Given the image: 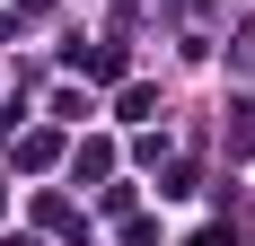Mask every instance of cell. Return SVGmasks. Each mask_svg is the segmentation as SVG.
I'll use <instances>...</instances> for the list:
<instances>
[{"label":"cell","mask_w":255,"mask_h":246,"mask_svg":"<svg viewBox=\"0 0 255 246\" xmlns=\"http://www.w3.org/2000/svg\"><path fill=\"white\" fill-rule=\"evenodd\" d=\"M0 246H35V238H0Z\"/></svg>","instance_id":"obj_1"}]
</instances>
